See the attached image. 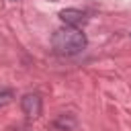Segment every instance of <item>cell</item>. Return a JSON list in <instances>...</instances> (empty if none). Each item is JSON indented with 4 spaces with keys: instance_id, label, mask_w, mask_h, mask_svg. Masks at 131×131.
Here are the masks:
<instances>
[{
    "instance_id": "obj_6",
    "label": "cell",
    "mask_w": 131,
    "mask_h": 131,
    "mask_svg": "<svg viewBox=\"0 0 131 131\" xmlns=\"http://www.w3.org/2000/svg\"><path fill=\"white\" fill-rule=\"evenodd\" d=\"M10 2H16V0H10Z\"/></svg>"
},
{
    "instance_id": "obj_4",
    "label": "cell",
    "mask_w": 131,
    "mask_h": 131,
    "mask_svg": "<svg viewBox=\"0 0 131 131\" xmlns=\"http://www.w3.org/2000/svg\"><path fill=\"white\" fill-rule=\"evenodd\" d=\"M53 127L59 129V131H74V129L78 127V119H76V115H72V113H61V115L55 117Z\"/></svg>"
},
{
    "instance_id": "obj_2",
    "label": "cell",
    "mask_w": 131,
    "mask_h": 131,
    "mask_svg": "<svg viewBox=\"0 0 131 131\" xmlns=\"http://www.w3.org/2000/svg\"><path fill=\"white\" fill-rule=\"evenodd\" d=\"M20 111L29 117V119H37L41 117V111H43V100L37 92H27L23 98H20Z\"/></svg>"
},
{
    "instance_id": "obj_5",
    "label": "cell",
    "mask_w": 131,
    "mask_h": 131,
    "mask_svg": "<svg viewBox=\"0 0 131 131\" xmlns=\"http://www.w3.org/2000/svg\"><path fill=\"white\" fill-rule=\"evenodd\" d=\"M12 100H14V92H12L10 88H4V90H0V108L8 106Z\"/></svg>"
},
{
    "instance_id": "obj_3",
    "label": "cell",
    "mask_w": 131,
    "mask_h": 131,
    "mask_svg": "<svg viewBox=\"0 0 131 131\" xmlns=\"http://www.w3.org/2000/svg\"><path fill=\"white\" fill-rule=\"evenodd\" d=\"M59 20L66 23V27H78V25H84L86 23V12L80 10V8H63L59 10Z\"/></svg>"
},
{
    "instance_id": "obj_1",
    "label": "cell",
    "mask_w": 131,
    "mask_h": 131,
    "mask_svg": "<svg viewBox=\"0 0 131 131\" xmlns=\"http://www.w3.org/2000/svg\"><path fill=\"white\" fill-rule=\"evenodd\" d=\"M86 45H88L86 33H82L80 29H74V27L57 29L51 35V47L59 55H78L86 49Z\"/></svg>"
}]
</instances>
